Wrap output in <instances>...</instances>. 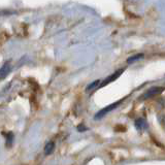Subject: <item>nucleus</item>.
I'll use <instances>...</instances> for the list:
<instances>
[{
    "label": "nucleus",
    "instance_id": "nucleus-6",
    "mask_svg": "<svg viewBox=\"0 0 165 165\" xmlns=\"http://www.w3.org/2000/svg\"><path fill=\"white\" fill-rule=\"evenodd\" d=\"M145 57V55L142 53H140V54H136V55H134V56H131V57H129L127 59V63L128 64H130V63H134V62H136L137 60H139V59H142V58Z\"/></svg>",
    "mask_w": 165,
    "mask_h": 165
},
{
    "label": "nucleus",
    "instance_id": "nucleus-8",
    "mask_svg": "<svg viewBox=\"0 0 165 165\" xmlns=\"http://www.w3.org/2000/svg\"><path fill=\"white\" fill-rule=\"evenodd\" d=\"M99 85H101V84H100V81H99V80H96V81H94L93 82H91L90 85H88V86H87L86 91L93 90V89H94V88H96V87H98Z\"/></svg>",
    "mask_w": 165,
    "mask_h": 165
},
{
    "label": "nucleus",
    "instance_id": "nucleus-7",
    "mask_svg": "<svg viewBox=\"0 0 165 165\" xmlns=\"http://www.w3.org/2000/svg\"><path fill=\"white\" fill-rule=\"evenodd\" d=\"M135 127L137 130H144L145 127H147V123L144 119H138V120L135 121Z\"/></svg>",
    "mask_w": 165,
    "mask_h": 165
},
{
    "label": "nucleus",
    "instance_id": "nucleus-3",
    "mask_svg": "<svg viewBox=\"0 0 165 165\" xmlns=\"http://www.w3.org/2000/svg\"><path fill=\"white\" fill-rule=\"evenodd\" d=\"M123 72H124V68H121V69H119V70H117L116 72L112 73V75H110V77H106V79L104 80V82H101L100 87H104V86H106V85L110 84V82H115L117 79H118V77H121V74H122Z\"/></svg>",
    "mask_w": 165,
    "mask_h": 165
},
{
    "label": "nucleus",
    "instance_id": "nucleus-5",
    "mask_svg": "<svg viewBox=\"0 0 165 165\" xmlns=\"http://www.w3.org/2000/svg\"><path fill=\"white\" fill-rule=\"evenodd\" d=\"M54 149H55V144H54L53 142H47L45 147V155H51L54 152Z\"/></svg>",
    "mask_w": 165,
    "mask_h": 165
},
{
    "label": "nucleus",
    "instance_id": "nucleus-2",
    "mask_svg": "<svg viewBox=\"0 0 165 165\" xmlns=\"http://www.w3.org/2000/svg\"><path fill=\"white\" fill-rule=\"evenodd\" d=\"M165 90L163 87H154V88H151L150 90H147V92H145L144 95H142V98L147 99V98H151V97H154L156 95L161 94L162 92Z\"/></svg>",
    "mask_w": 165,
    "mask_h": 165
},
{
    "label": "nucleus",
    "instance_id": "nucleus-4",
    "mask_svg": "<svg viewBox=\"0 0 165 165\" xmlns=\"http://www.w3.org/2000/svg\"><path fill=\"white\" fill-rule=\"evenodd\" d=\"M10 70H12V65L9 64V62L2 65L1 69H0V79L1 80L5 79L8 75V73L10 72Z\"/></svg>",
    "mask_w": 165,
    "mask_h": 165
},
{
    "label": "nucleus",
    "instance_id": "nucleus-1",
    "mask_svg": "<svg viewBox=\"0 0 165 165\" xmlns=\"http://www.w3.org/2000/svg\"><path fill=\"white\" fill-rule=\"evenodd\" d=\"M123 100H124V98H123V99H121V100H119V101H116V102H115V103H112V104H110V105L106 106V107L102 108V110H100L98 112H97L96 115H95L94 119H95V120H98V119L103 118V117L105 116V115H107L108 112H112V110H116V108L118 107V106L123 102Z\"/></svg>",
    "mask_w": 165,
    "mask_h": 165
},
{
    "label": "nucleus",
    "instance_id": "nucleus-10",
    "mask_svg": "<svg viewBox=\"0 0 165 165\" xmlns=\"http://www.w3.org/2000/svg\"><path fill=\"white\" fill-rule=\"evenodd\" d=\"M87 130V127H85V125H82V124H81V125L77 126V131L79 132H84Z\"/></svg>",
    "mask_w": 165,
    "mask_h": 165
},
{
    "label": "nucleus",
    "instance_id": "nucleus-9",
    "mask_svg": "<svg viewBox=\"0 0 165 165\" xmlns=\"http://www.w3.org/2000/svg\"><path fill=\"white\" fill-rule=\"evenodd\" d=\"M12 139H14V134H12V132H9V133L6 135V145H12Z\"/></svg>",
    "mask_w": 165,
    "mask_h": 165
}]
</instances>
